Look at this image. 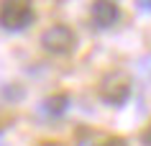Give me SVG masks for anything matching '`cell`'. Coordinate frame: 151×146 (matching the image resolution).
I'll list each match as a JSON object with an SVG mask.
<instances>
[{
  "label": "cell",
  "mask_w": 151,
  "mask_h": 146,
  "mask_svg": "<svg viewBox=\"0 0 151 146\" xmlns=\"http://www.w3.org/2000/svg\"><path fill=\"white\" fill-rule=\"evenodd\" d=\"M141 141H143V146H151V123H149V128L143 131V136H141Z\"/></svg>",
  "instance_id": "cell-7"
},
{
  "label": "cell",
  "mask_w": 151,
  "mask_h": 146,
  "mask_svg": "<svg viewBox=\"0 0 151 146\" xmlns=\"http://www.w3.org/2000/svg\"><path fill=\"white\" fill-rule=\"evenodd\" d=\"M136 5L141 10H151V0H136Z\"/></svg>",
  "instance_id": "cell-8"
},
{
  "label": "cell",
  "mask_w": 151,
  "mask_h": 146,
  "mask_svg": "<svg viewBox=\"0 0 151 146\" xmlns=\"http://www.w3.org/2000/svg\"><path fill=\"white\" fill-rule=\"evenodd\" d=\"M100 146H128L123 138H118V136H113V138H108V141H103Z\"/></svg>",
  "instance_id": "cell-6"
},
{
  "label": "cell",
  "mask_w": 151,
  "mask_h": 146,
  "mask_svg": "<svg viewBox=\"0 0 151 146\" xmlns=\"http://www.w3.org/2000/svg\"><path fill=\"white\" fill-rule=\"evenodd\" d=\"M41 46L46 49L49 54L64 57V54H72V51H74V46H77V36H74V31H72L69 26L56 23V26H51V28L44 31V36H41Z\"/></svg>",
  "instance_id": "cell-3"
},
{
  "label": "cell",
  "mask_w": 151,
  "mask_h": 146,
  "mask_svg": "<svg viewBox=\"0 0 151 146\" xmlns=\"http://www.w3.org/2000/svg\"><path fill=\"white\" fill-rule=\"evenodd\" d=\"M100 97H103V103L113 108H120L128 103V97H131V77L126 72H108L100 82Z\"/></svg>",
  "instance_id": "cell-2"
},
{
  "label": "cell",
  "mask_w": 151,
  "mask_h": 146,
  "mask_svg": "<svg viewBox=\"0 0 151 146\" xmlns=\"http://www.w3.org/2000/svg\"><path fill=\"white\" fill-rule=\"evenodd\" d=\"M90 18L97 28H113L120 18V10L113 0H92V8H90Z\"/></svg>",
  "instance_id": "cell-4"
},
{
  "label": "cell",
  "mask_w": 151,
  "mask_h": 146,
  "mask_svg": "<svg viewBox=\"0 0 151 146\" xmlns=\"http://www.w3.org/2000/svg\"><path fill=\"white\" fill-rule=\"evenodd\" d=\"M41 113L46 115V118H62L67 113V108H69V97L62 95V92H56V95H49L46 100H41Z\"/></svg>",
  "instance_id": "cell-5"
},
{
  "label": "cell",
  "mask_w": 151,
  "mask_h": 146,
  "mask_svg": "<svg viewBox=\"0 0 151 146\" xmlns=\"http://www.w3.org/2000/svg\"><path fill=\"white\" fill-rule=\"evenodd\" d=\"M33 21V0H0V26L5 31H23Z\"/></svg>",
  "instance_id": "cell-1"
}]
</instances>
